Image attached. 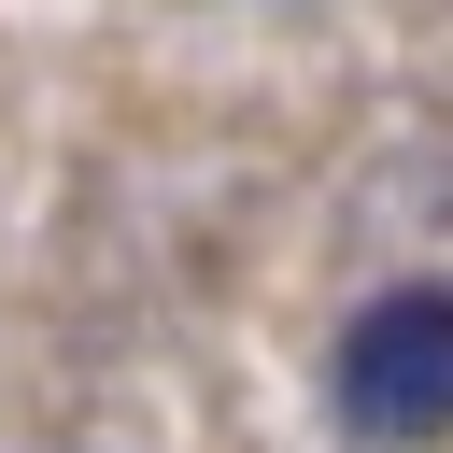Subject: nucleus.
Here are the masks:
<instances>
[{
    "label": "nucleus",
    "instance_id": "obj_1",
    "mask_svg": "<svg viewBox=\"0 0 453 453\" xmlns=\"http://www.w3.org/2000/svg\"><path fill=\"white\" fill-rule=\"evenodd\" d=\"M326 396L354 439H453V283H382L340 354H326Z\"/></svg>",
    "mask_w": 453,
    "mask_h": 453
}]
</instances>
